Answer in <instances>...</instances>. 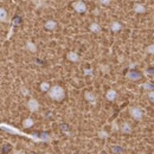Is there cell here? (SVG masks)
<instances>
[{
    "mask_svg": "<svg viewBox=\"0 0 154 154\" xmlns=\"http://www.w3.org/2000/svg\"><path fill=\"white\" fill-rule=\"evenodd\" d=\"M133 10H134V12H136V13H145L146 12V7L142 4H134Z\"/></svg>",
    "mask_w": 154,
    "mask_h": 154,
    "instance_id": "cell-8",
    "label": "cell"
},
{
    "mask_svg": "<svg viewBox=\"0 0 154 154\" xmlns=\"http://www.w3.org/2000/svg\"><path fill=\"white\" fill-rule=\"evenodd\" d=\"M44 26H45V29H48V30H55V29L57 27V23H56L55 20H48Z\"/></svg>",
    "mask_w": 154,
    "mask_h": 154,
    "instance_id": "cell-10",
    "label": "cell"
},
{
    "mask_svg": "<svg viewBox=\"0 0 154 154\" xmlns=\"http://www.w3.org/2000/svg\"><path fill=\"white\" fill-rule=\"evenodd\" d=\"M33 123H35V121H33L31 117H29V119L24 120V122H23V126H24L25 128H31V127L33 126Z\"/></svg>",
    "mask_w": 154,
    "mask_h": 154,
    "instance_id": "cell-15",
    "label": "cell"
},
{
    "mask_svg": "<svg viewBox=\"0 0 154 154\" xmlns=\"http://www.w3.org/2000/svg\"><path fill=\"white\" fill-rule=\"evenodd\" d=\"M66 58L70 60V62H78L79 60V56L77 55L76 52H68V55H66Z\"/></svg>",
    "mask_w": 154,
    "mask_h": 154,
    "instance_id": "cell-12",
    "label": "cell"
},
{
    "mask_svg": "<svg viewBox=\"0 0 154 154\" xmlns=\"http://www.w3.org/2000/svg\"><path fill=\"white\" fill-rule=\"evenodd\" d=\"M121 29H122V26H121V24H120L119 21H112V24H110V30H112L113 32H119Z\"/></svg>",
    "mask_w": 154,
    "mask_h": 154,
    "instance_id": "cell-11",
    "label": "cell"
},
{
    "mask_svg": "<svg viewBox=\"0 0 154 154\" xmlns=\"http://www.w3.org/2000/svg\"><path fill=\"white\" fill-rule=\"evenodd\" d=\"M139 154H147V153H146V152H140Z\"/></svg>",
    "mask_w": 154,
    "mask_h": 154,
    "instance_id": "cell-27",
    "label": "cell"
},
{
    "mask_svg": "<svg viewBox=\"0 0 154 154\" xmlns=\"http://www.w3.org/2000/svg\"><path fill=\"white\" fill-rule=\"evenodd\" d=\"M84 98H85L88 102L93 103V104L96 102V95H95V94H93V93H89V91H87V93L84 94Z\"/></svg>",
    "mask_w": 154,
    "mask_h": 154,
    "instance_id": "cell-7",
    "label": "cell"
},
{
    "mask_svg": "<svg viewBox=\"0 0 154 154\" xmlns=\"http://www.w3.org/2000/svg\"><path fill=\"white\" fill-rule=\"evenodd\" d=\"M50 89V84L48 83V82H43L42 84H40V90L42 91H48Z\"/></svg>",
    "mask_w": 154,
    "mask_h": 154,
    "instance_id": "cell-18",
    "label": "cell"
},
{
    "mask_svg": "<svg viewBox=\"0 0 154 154\" xmlns=\"http://www.w3.org/2000/svg\"><path fill=\"white\" fill-rule=\"evenodd\" d=\"M120 131H121V133H123V134H129V133H132V126H131L128 122H123V123L120 126Z\"/></svg>",
    "mask_w": 154,
    "mask_h": 154,
    "instance_id": "cell-5",
    "label": "cell"
},
{
    "mask_svg": "<svg viewBox=\"0 0 154 154\" xmlns=\"http://www.w3.org/2000/svg\"><path fill=\"white\" fill-rule=\"evenodd\" d=\"M101 154H104V153H101Z\"/></svg>",
    "mask_w": 154,
    "mask_h": 154,
    "instance_id": "cell-28",
    "label": "cell"
},
{
    "mask_svg": "<svg viewBox=\"0 0 154 154\" xmlns=\"http://www.w3.org/2000/svg\"><path fill=\"white\" fill-rule=\"evenodd\" d=\"M146 52H147V54H149V55H153L154 54V46L153 45L147 46V48H146Z\"/></svg>",
    "mask_w": 154,
    "mask_h": 154,
    "instance_id": "cell-20",
    "label": "cell"
},
{
    "mask_svg": "<svg viewBox=\"0 0 154 154\" xmlns=\"http://www.w3.org/2000/svg\"><path fill=\"white\" fill-rule=\"evenodd\" d=\"M72 7L74 10L78 12V13H84L87 11V5L85 2H83L82 0H77V1H74L72 2Z\"/></svg>",
    "mask_w": 154,
    "mask_h": 154,
    "instance_id": "cell-3",
    "label": "cell"
},
{
    "mask_svg": "<svg viewBox=\"0 0 154 154\" xmlns=\"http://www.w3.org/2000/svg\"><path fill=\"white\" fill-rule=\"evenodd\" d=\"M129 114L132 115V117L136 120V121H141L142 117H143V114H142V110L139 109L137 107H131L129 108Z\"/></svg>",
    "mask_w": 154,
    "mask_h": 154,
    "instance_id": "cell-2",
    "label": "cell"
},
{
    "mask_svg": "<svg viewBox=\"0 0 154 154\" xmlns=\"http://www.w3.org/2000/svg\"><path fill=\"white\" fill-rule=\"evenodd\" d=\"M106 97H107L108 101L113 102V101H115L116 97H117V93H116L114 89H109V90L106 93Z\"/></svg>",
    "mask_w": 154,
    "mask_h": 154,
    "instance_id": "cell-6",
    "label": "cell"
},
{
    "mask_svg": "<svg viewBox=\"0 0 154 154\" xmlns=\"http://www.w3.org/2000/svg\"><path fill=\"white\" fill-rule=\"evenodd\" d=\"M127 77H128V78H131V79L136 81V79H140L142 76H141V74H139V72H129Z\"/></svg>",
    "mask_w": 154,
    "mask_h": 154,
    "instance_id": "cell-16",
    "label": "cell"
},
{
    "mask_svg": "<svg viewBox=\"0 0 154 154\" xmlns=\"http://www.w3.org/2000/svg\"><path fill=\"white\" fill-rule=\"evenodd\" d=\"M113 149L115 153H121V151H122V148H120V147H113Z\"/></svg>",
    "mask_w": 154,
    "mask_h": 154,
    "instance_id": "cell-24",
    "label": "cell"
},
{
    "mask_svg": "<svg viewBox=\"0 0 154 154\" xmlns=\"http://www.w3.org/2000/svg\"><path fill=\"white\" fill-rule=\"evenodd\" d=\"M20 91H21V94H23V95H25V96L30 95L29 89H27V88H25V87H21V88H20Z\"/></svg>",
    "mask_w": 154,
    "mask_h": 154,
    "instance_id": "cell-19",
    "label": "cell"
},
{
    "mask_svg": "<svg viewBox=\"0 0 154 154\" xmlns=\"http://www.w3.org/2000/svg\"><path fill=\"white\" fill-rule=\"evenodd\" d=\"M14 154H25V152H23V151H17V152H14Z\"/></svg>",
    "mask_w": 154,
    "mask_h": 154,
    "instance_id": "cell-25",
    "label": "cell"
},
{
    "mask_svg": "<svg viewBox=\"0 0 154 154\" xmlns=\"http://www.w3.org/2000/svg\"><path fill=\"white\" fill-rule=\"evenodd\" d=\"M98 1H100V4H102V5H104V6L110 5V0H98Z\"/></svg>",
    "mask_w": 154,
    "mask_h": 154,
    "instance_id": "cell-22",
    "label": "cell"
},
{
    "mask_svg": "<svg viewBox=\"0 0 154 154\" xmlns=\"http://www.w3.org/2000/svg\"><path fill=\"white\" fill-rule=\"evenodd\" d=\"M26 49H27L29 51H31V52H37V46H36V44H35L33 42H31V40H27V43H26Z\"/></svg>",
    "mask_w": 154,
    "mask_h": 154,
    "instance_id": "cell-13",
    "label": "cell"
},
{
    "mask_svg": "<svg viewBox=\"0 0 154 154\" xmlns=\"http://www.w3.org/2000/svg\"><path fill=\"white\" fill-rule=\"evenodd\" d=\"M91 72H93L91 70H87V71H85V74H91Z\"/></svg>",
    "mask_w": 154,
    "mask_h": 154,
    "instance_id": "cell-26",
    "label": "cell"
},
{
    "mask_svg": "<svg viewBox=\"0 0 154 154\" xmlns=\"http://www.w3.org/2000/svg\"><path fill=\"white\" fill-rule=\"evenodd\" d=\"M141 87L145 89V90H153V83L152 82H146L143 84H141Z\"/></svg>",
    "mask_w": 154,
    "mask_h": 154,
    "instance_id": "cell-17",
    "label": "cell"
},
{
    "mask_svg": "<svg viewBox=\"0 0 154 154\" xmlns=\"http://www.w3.org/2000/svg\"><path fill=\"white\" fill-rule=\"evenodd\" d=\"M89 30L94 33H100L101 32V26L97 24V23H93L90 26H89Z\"/></svg>",
    "mask_w": 154,
    "mask_h": 154,
    "instance_id": "cell-14",
    "label": "cell"
},
{
    "mask_svg": "<svg viewBox=\"0 0 154 154\" xmlns=\"http://www.w3.org/2000/svg\"><path fill=\"white\" fill-rule=\"evenodd\" d=\"M0 21L1 23H7L8 21V14H7L6 10L2 8V7H0Z\"/></svg>",
    "mask_w": 154,
    "mask_h": 154,
    "instance_id": "cell-9",
    "label": "cell"
},
{
    "mask_svg": "<svg viewBox=\"0 0 154 154\" xmlns=\"http://www.w3.org/2000/svg\"><path fill=\"white\" fill-rule=\"evenodd\" d=\"M149 100H151V102H153V100H154V93H153V90H149Z\"/></svg>",
    "mask_w": 154,
    "mask_h": 154,
    "instance_id": "cell-23",
    "label": "cell"
},
{
    "mask_svg": "<svg viewBox=\"0 0 154 154\" xmlns=\"http://www.w3.org/2000/svg\"><path fill=\"white\" fill-rule=\"evenodd\" d=\"M39 107H40V104H39V102L36 98H30V100H29V102H27V108H29V110H30L31 113L38 112Z\"/></svg>",
    "mask_w": 154,
    "mask_h": 154,
    "instance_id": "cell-4",
    "label": "cell"
},
{
    "mask_svg": "<svg viewBox=\"0 0 154 154\" xmlns=\"http://www.w3.org/2000/svg\"><path fill=\"white\" fill-rule=\"evenodd\" d=\"M98 136H100V137H108L109 134H108V133H106L104 131H102V132H98Z\"/></svg>",
    "mask_w": 154,
    "mask_h": 154,
    "instance_id": "cell-21",
    "label": "cell"
},
{
    "mask_svg": "<svg viewBox=\"0 0 154 154\" xmlns=\"http://www.w3.org/2000/svg\"><path fill=\"white\" fill-rule=\"evenodd\" d=\"M48 94L50 98L55 100V101H62L64 97H65V91L62 87L59 85H54V87H50V89L48 90Z\"/></svg>",
    "mask_w": 154,
    "mask_h": 154,
    "instance_id": "cell-1",
    "label": "cell"
}]
</instances>
